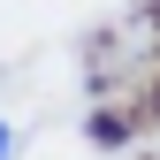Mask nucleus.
<instances>
[{"mask_svg": "<svg viewBox=\"0 0 160 160\" xmlns=\"http://www.w3.org/2000/svg\"><path fill=\"white\" fill-rule=\"evenodd\" d=\"M0 152H8V122H0Z\"/></svg>", "mask_w": 160, "mask_h": 160, "instance_id": "nucleus-1", "label": "nucleus"}]
</instances>
